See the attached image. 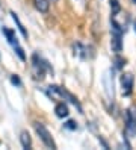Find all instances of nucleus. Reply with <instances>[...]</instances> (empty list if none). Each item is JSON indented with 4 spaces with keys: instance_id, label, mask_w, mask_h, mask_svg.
<instances>
[{
    "instance_id": "f257e3e1",
    "label": "nucleus",
    "mask_w": 136,
    "mask_h": 150,
    "mask_svg": "<svg viewBox=\"0 0 136 150\" xmlns=\"http://www.w3.org/2000/svg\"><path fill=\"white\" fill-rule=\"evenodd\" d=\"M45 73H53L51 65L44 58H41L38 53H33V56H32V74H33V77L36 81H42L45 77Z\"/></svg>"
},
{
    "instance_id": "0eeeda50",
    "label": "nucleus",
    "mask_w": 136,
    "mask_h": 150,
    "mask_svg": "<svg viewBox=\"0 0 136 150\" xmlns=\"http://www.w3.org/2000/svg\"><path fill=\"white\" fill-rule=\"evenodd\" d=\"M3 35L6 37L8 42L11 44L12 47H17V46H20V42H18V38H17V35H15V30L9 29V28H3Z\"/></svg>"
},
{
    "instance_id": "1a4fd4ad",
    "label": "nucleus",
    "mask_w": 136,
    "mask_h": 150,
    "mask_svg": "<svg viewBox=\"0 0 136 150\" xmlns=\"http://www.w3.org/2000/svg\"><path fill=\"white\" fill-rule=\"evenodd\" d=\"M33 5L36 8V11H39L42 14L49 12L50 9V0H33Z\"/></svg>"
},
{
    "instance_id": "f3484780",
    "label": "nucleus",
    "mask_w": 136,
    "mask_h": 150,
    "mask_svg": "<svg viewBox=\"0 0 136 150\" xmlns=\"http://www.w3.org/2000/svg\"><path fill=\"white\" fill-rule=\"evenodd\" d=\"M133 3H136V0H133Z\"/></svg>"
},
{
    "instance_id": "2eb2a0df",
    "label": "nucleus",
    "mask_w": 136,
    "mask_h": 150,
    "mask_svg": "<svg viewBox=\"0 0 136 150\" xmlns=\"http://www.w3.org/2000/svg\"><path fill=\"white\" fill-rule=\"evenodd\" d=\"M11 83L15 85V86H21V85H23V83H21V79L18 77L17 74H12V76H11Z\"/></svg>"
},
{
    "instance_id": "9d476101",
    "label": "nucleus",
    "mask_w": 136,
    "mask_h": 150,
    "mask_svg": "<svg viewBox=\"0 0 136 150\" xmlns=\"http://www.w3.org/2000/svg\"><path fill=\"white\" fill-rule=\"evenodd\" d=\"M20 143H21L23 149H30L32 147V138H30L27 130H23L20 134Z\"/></svg>"
},
{
    "instance_id": "6e6552de",
    "label": "nucleus",
    "mask_w": 136,
    "mask_h": 150,
    "mask_svg": "<svg viewBox=\"0 0 136 150\" xmlns=\"http://www.w3.org/2000/svg\"><path fill=\"white\" fill-rule=\"evenodd\" d=\"M54 112H56V117H59V118H65V117L70 115V109L63 102H59L56 106H54Z\"/></svg>"
},
{
    "instance_id": "423d86ee",
    "label": "nucleus",
    "mask_w": 136,
    "mask_h": 150,
    "mask_svg": "<svg viewBox=\"0 0 136 150\" xmlns=\"http://www.w3.org/2000/svg\"><path fill=\"white\" fill-rule=\"evenodd\" d=\"M111 47L115 53H121L123 52V33L112 30V40H111Z\"/></svg>"
},
{
    "instance_id": "4468645a",
    "label": "nucleus",
    "mask_w": 136,
    "mask_h": 150,
    "mask_svg": "<svg viewBox=\"0 0 136 150\" xmlns=\"http://www.w3.org/2000/svg\"><path fill=\"white\" fill-rule=\"evenodd\" d=\"M14 50H15V53L18 55V58H20L21 61H26V55H24V50L21 49V46H17V47H14Z\"/></svg>"
},
{
    "instance_id": "39448f33",
    "label": "nucleus",
    "mask_w": 136,
    "mask_h": 150,
    "mask_svg": "<svg viewBox=\"0 0 136 150\" xmlns=\"http://www.w3.org/2000/svg\"><path fill=\"white\" fill-rule=\"evenodd\" d=\"M125 129L132 135H136V111L129 109L125 112Z\"/></svg>"
},
{
    "instance_id": "dca6fc26",
    "label": "nucleus",
    "mask_w": 136,
    "mask_h": 150,
    "mask_svg": "<svg viewBox=\"0 0 136 150\" xmlns=\"http://www.w3.org/2000/svg\"><path fill=\"white\" fill-rule=\"evenodd\" d=\"M135 30H136V23H135Z\"/></svg>"
},
{
    "instance_id": "9b49d317",
    "label": "nucleus",
    "mask_w": 136,
    "mask_h": 150,
    "mask_svg": "<svg viewBox=\"0 0 136 150\" xmlns=\"http://www.w3.org/2000/svg\"><path fill=\"white\" fill-rule=\"evenodd\" d=\"M11 15H12V20L15 21V24H17V28H18V30L21 32V35L24 38H29V33H27V30L24 29V26H23V23L20 21V18H18V15L14 12V11H11Z\"/></svg>"
},
{
    "instance_id": "f03ea898",
    "label": "nucleus",
    "mask_w": 136,
    "mask_h": 150,
    "mask_svg": "<svg viewBox=\"0 0 136 150\" xmlns=\"http://www.w3.org/2000/svg\"><path fill=\"white\" fill-rule=\"evenodd\" d=\"M33 127H35V130H36V134H38V137H39V139L44 143V146L45 147H49V149H56V143L53 141V138H51V134L49 132V129L45 127L42 123H35L33 125Z\"/></svg>"
},
{
    "instance_id": "f8f14e48",
    "label": "nucleus",
    "mask_w": 136,
    "mask_h": 150,
    "mask_svg": "<svg viewBox=\"0 0 136 150\" xmlns=\"http://www.w3.org/2000/svg\"><path fill=\"white\" fill-rule=\"evenodd\" d=\"M125 65V59L120 56V53H116V58H115V68L118 70H121L123 67Z\"/></svg>"
},
{
    "instance_id": "20e7f679",
    "label": "nucleus",
    "mask_w": 136,
    "mask_h": 150,
    "mask_svg": "<svg viewBox=\"0 0 136 150\" xmlns=\"http://www.w3.org/2000/svg\"><path fill=\"white\" fill-rule=\"evenodd\" d=\"M121 88H123V94L124 96H130L133 91V86H135V76L132 73H124L121 76Z\"/></svg>"
},
{
    "instance_id": "7ed1b4c3",
    "label": "nucleus",
    "mask_w": 136,
    "mask_h": 150,
    "mask_svg": "<svg viewBox=\"0 0 136 150\" xmlns=\"http://www.w3.org/2000/svg\"><path fill=\"white\" fill-rule=\"evenodd\" d=\"M73 50H74V55L80 56L82 59H91L94 56L92 47L85 46V44H82V42H74L73 44Z\"/></svg>"
},
{
    "instance_id": "ddd939ff",
    "label": "nucleus",
    "mask_w": 136,
    "mask_h": 150,
    "mask_svg": "<svg viewBox=\"0 0 136 150\" xmlns=\"http://www.w3.org/2000/svg\"><path fill=\"white\" fill-rule=\"evenodd\" d=\"M63 127L68 129V130H76V129H77V123L73 121V120H68L65 125H63Z\"/></svg>"
}]
</instances>
